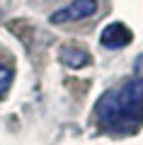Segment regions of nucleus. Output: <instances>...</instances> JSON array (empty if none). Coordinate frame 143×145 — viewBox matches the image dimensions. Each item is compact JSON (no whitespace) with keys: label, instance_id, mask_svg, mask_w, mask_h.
<instances>
[{"label":"nucleus","instance_id":"obj_1","mask_svg":"<svg viewBox=\"0 0 143 145\" xmlns=\"http://www.w3.org/2000/svg\"><path fill=\"white\" fill-rule=\"evenodd\" d=\"M95 119L109 133H133L143 123V78L121 82L100 97Z\"/></svg>","mask_w":143,"mask_h":145},{"label":"nucleus","instance_id":"obj_2","mask_svg":"<svg viewBox=\"0 0 143 145\" xmlns=\"http://www.w3.org/2000/svg\"><path fill=\"white\" fill-rule=\"evenodd\" d=\"M97 12V0H73L68 3L66 7L56 10L51 15V22L53 24H66V22H80V20H87Z\"/></svg>","mask_w":143,"mask_h":145},{"label":"nucleus","instance_id":"obj_3","mask_svg":"<svg viewBox=\"0 0 143 145\" xmlns=\"http://www.w3.org/2000/svg\"><path fill=\"white\" fill-rule=\"evenodd\" d=\"M131 39H133V34H131V29H129L124 22H112V24H107L102 29V34H100V44H102L104 48H112V51L129 46Z\"/></svg>","mask_w":143,"mask_h":145},{"label":"nucleus","instance_id":"obj_4","mask_svg":"<svg viewBox=\"0 0 143 145\" xmlns=\"http://www.w3.org/2000/svg\"><path fill=\"white\" fill-rule=\"evenodd\" d=\"M61 63L68 68H85L90 63V53L80 46H63L61 48Z\"/></svg>","mask_w":143,"mask_h":145},{"label":"nucleus","instance_id":"obj_5","mask_svg":"<svg viewBox=\"0 0 143 145\" xmlns=\"http://www.w3.org/2000/svg\"><path fill=\"white\" fill-rule=\"evenodd\" d=\"M10 82H12V72H10V68L0 63V97H3V94L10 89Z\"/></svg>","mask_w":143,"mask_h":145},{"label":"nucleus","instance_id":"obj_6","mask_svg":"<svg viewBox=\"0 0 143 145\" xmlns=\"http://www.w3.org/2000/svg\"><path fill=\"white\" fill-rule=\"evenodd\" d=\"M133 70H136V75H138V78H143V53L136 58V63H133Z\"/></svg>","mask_w":143,"mask_h":145}]
</instances>
